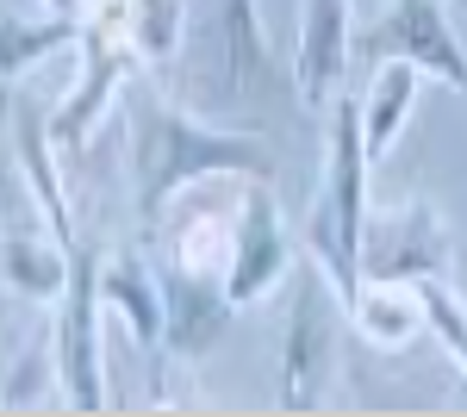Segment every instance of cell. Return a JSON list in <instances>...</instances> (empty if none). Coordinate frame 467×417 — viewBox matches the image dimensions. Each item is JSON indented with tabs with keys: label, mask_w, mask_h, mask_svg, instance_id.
Segmentation results:
<instances>
[{
	"label": "cell",
	"mask_w": 467,
	"mask_h": 417,
	"mask_svg": "<svg viewBox=\"0 0 467 417\" xmlns=\"http://www.w3.org/2000/svg\"><path fill=\"white\" fill-rule=\"evenodd\" d=\"M268 174H275V150L255 131H218L156 94L131 100V181H138V218L150 237L181 193L206 181H268Z\"/></svg>",
	"instance_id": "1"
},
{
	"label": "cell",
	"mask_w": 467,
	"mask_h": 417,
	"mask_svg": "<svg viewBox=\"0 0 467 417\" xmlns=\"http://www.w3.org/2000/svg\"><path fill=\"white\" fill-rule=\"evenodd\" d=\"M299 268V249H293L281 206H275V187L268 181H244V218H237V249H231V268H224V293L237 312L262 306L275 287H287Z\"/></svg>",
	"instance_id": "8"
},
{
	"label": "cell",
	"mask_w": 467,
	"mask_h": 417,
	"mask_svg": "<svg viewBox=\"0 0 467 417\" xmlns=\"http://www.w3.org/2000/svg\"><path fill=\"white\" fill-rule=\"evenodd\" d=\"M462 244L449 231V218L431 200H405V206L368 212L361 231V275L374 280H455Z\"/></svg>",
	"instance_id": "6"
},
{
	"label": "cell",
	"mask_w": 467,
	"mask_h": 417,
	"mask_svg": "<svg viewBox=\"0 0 467 417\" xmlns=\"http://www.w3.org/2000/svg\"><path fill=\"white\" fill-rule=\"evenodd\" d=\"M100 244L94 237H75L69 244V287L57 299V361H63V405L69 412H100L107 405V386H100V312H107V293H100Z\"/></svg>",
	"instance_id": "5"
},
{
	"label": "cell",
	"mask_w": 467,
	"mask_h": 417,
	"mask_svg": "<svg viewBox=\"0 0 467 417\" xmlns=\"http://www.w3.org/2000/svg\"><path fill=\"white\" fill-rule=\"evenodd\" d=\"M0 112H13V100H6V81H0Z\"/></svg>",
	"instance_id": "23"
},
{
	"label": "cell",
	"mask_w": 467,
	"mask_h": 417,
	"mask_svg": "<svg viewBox=\"0 0 467 417\" xmlns=\"http://www.w3.org/2000/svg\"><path fill=\"white\" fill-rule=\"evenodd\" d=\"M368 143H361V106L349 94H337V106L324 112V181L312 218H306V244L318 255V268L337 280L343 306L361 287V231H368Z\"/></svg>",
	"instance_id": "2"
},
{
	"label": "cell",
	"mask_w": 467,
	"mask_h": 417,
	"mask_svg": "<svg viewBox=\"0 0 467 417\" xmlns=\"http://www.w3.org/2000/svg\"><path fill=\"white\" fill-rule=\"evenodd\" d=\"M349 318L361 324V337L374 349H411L418 330H424V287L361 275V287L349 293Z\"/></svg>",
	"instance_id": "16"
},
{
	"label": "cell",
	"mask_w": 467,
	"mask_h": 417,
	"mask_svg": "<svg viewBox=\"0 0 467 417\" xmlns=\"http://www.w3.org/2000/svg\"><path fill=\"white\" fill-rule=\"evenodd\" d=\"M356 57V37H349V0H299V37H293V94L330 112L343 94V75Z\"/></svg>",
	"instance_id": "9"
},
{
	"label": "cell",
	"mask_w": 467,
	"mask_h": 417,
	"mask_svg": "<svg viewBox=\"0 0 467 417\" xmlns=\"http://www.w3.org/2000/svg\"><path fill=\"white\" fill-rule=\"evenodd\" d=\"M181 32H187V0H131V37L144 69H169L181 57Z\"/></svg>",
	"instance_id": "19"
},
{
	"label": "cell",
	"mask_w": 467,
	"mask_h": 417,
	"mask_svg": "<svg viewBox=\"0 0 467 417\" xmlns=\"http://www.w3.org/2000/svg\"><path fill=\"white\" fill-rule=\"evenodd\" d=\"M418 81H424L418 63H374L368 94L356 100L361 106V143H368L374 162H387V150L399 143L405 119H411V106H418Z\"/></svg>",
	"instance_id": "17"
},
{
	"label": "cell",
	"mask_w": 467,
	"mask_h": 417,
	"mask_svg": "<svg viewBox=\"0 0 467 417\" xmlns=\"http://www.w3.org/2000/svg\"><path fill=\"white\" fill-rule=\"evenodd\" d=\"M0 280H6V293H19L32 306H57L69 287V244L50 224L6 218L0 224Z\"/></svg>",
	"instance_id": "12"
},
{
	"label": "cell",
	"mask_w": 467,
	"mask_h": 417,
	"mask_svg": "<svg viewBox=\"0 0 467 417\" xmlns=\"http://www.w3.org/2000/svg\"><path fill=\"white\" fill-rule=\"evenodd\" d=\"M37 6H50V13H81V0H37Z\"/></svg>",
	"instance_id": "22"
},
{
	"label": "cell",
	"mask_w": 467,
	"mask_h": 417,
	"mask_svg": "<svg viewBox=\"0 0 467 417\" xmlns=\"http://www.w3.org/2000/svg\"><path fill=\"white\" fill-rule=\"evenodd\" d=\"M100 293H107V312L125 318L131 343L156 355L162 349V268L138 249H119L100 262Z\"/></svg>",
	"instance_id": "14"
},
{
	"label": "cell",
	"mask_w": 467,
	"mask_h": 417,
	"mask_svg": "<svg viewBox=\"0 0 467 417\" xmlns=\"http://www.w3.org/2000/svg\"><path fill=\"white\" fill-rule=\"evenodd\" d=\"M237 218H244V187L237 200H187L181 193V212L169 206V218L156 224V237L169 244V262L193 268V275H218L231 268V249H237Z\"/></svg>",
	"instance_id": "11"
},
{
	"label": "cell",
	"mask_w": 467,
	"mask_h": 417,
	"mask_svg": "<svg viewBox=\"0 0 467 417\" xmlns=\"http://www.w3.org/2000/svg\"><path fill=\"white\" fill-rule=\"evenodd\" d=\"M63 399V361H57V330L32 337V343L13 355V374L0 386V405H37V399Z\"/></svg>",
	"instance_id": "20"
},
{
	"label": "cell",
	"mask_w": 467,
	"mask_h": 417,
	"mask_svg": "<svg viewBox=\"0 0 467 417\" xmlns=\"http://www.w3.org/2000/svg\"><path fill=\"white\" fill-rule=\"evenodd\" d=\"M218 69L231 75L237 94H281L293 75L275 69L268 32L255 19V0H218Z\"/></svg>",
	"instance_id": "15"
},
{
	"label": "cell",
	"mask_w": 467,
	"mask_h": 417,
	"mask_svg": "<svg viewBox=\"0 0 467 417\" xmlns=\"http://www.w3.org/2000/svg\"><path fill=\"white\" fill-rule=\"evenodd\" d=\"M156 268H162V349L193 368L224 337V324L237 318V306H231V293H224L218 275H193L181 262H156Z\"/></svg>",
	"instance_id": "10"
},
{
	"label": "cell",
	"mask_w": 467,
	"mask_h": 417,
	"mask_svg": "<svg viewBox=\"0 0 467 417\" xmlns=\"http://www.w3.org/2000/svg\"><path fill=\"white\" fill-rule=\"evenodd\" d=\"M138 63L144 57L131 37V0H81V75L50 112L57 150H81L94 138V125L107 119V106L119 100V88L131 81Z\"/></svg>",
	"instance_id": "3"
},
{
	"label": "cell",
	"mask_w": 467,
	"mask_h": 417,
	"mask_svg": "<svg viewBox=\"0 0 467 417\" xmlns=\"http://www.w3.org/2000/svg\"><path fill=\"white\" fill-rule=\"evenodd\" d=\"M361 63H418L442 88L467 94V50L449 26V0H387V13L361 32Z\"/></svg>",
	"instance_id": "7"
},
{
	"label": "cell",
	"mask_w": 467,
	"mask_h": 417,
	"mask_svg": "<svg viewBox=\"0 0 467 417\" xmlns=\"http://www.w3.org/2000/svg\"><path fill=\"white\" fill-rule=\"evenodd\" d=\"M424 287V330H436V343L467 368V299L455 293V280H418Z\"/></svg>",
	"instance_id": "21"
},
{
	"label": "cell",
	"mask_w": 467,
	"mask_h": 417,
	"mask_svg": "<svg viewBox=\"0 0 467 417\" xmlns=\"http://www.w3.org/2000/svg\"><path fill=\"white\" fill-rule=\"evenodd\" d=\"M81 44V13H37V19H19V13H0V81H19L26 69H37L44 57Z\"/></svg>",
	"instance_id": "18"
},
{
	"label": "cell",
	"mask_w": 467,
	"mask_h": 417,
	"mask_svg": "<svg viewBox=\"0 0 467 417\" xmlns=\"http://www.w3.org/2000/svg\"><path fill=\"white\" fill-rule=\"evenodd\" d=\"M13 162L26 174V187H32L37 212H44V224L75 244L81 231H75V212H69V187H63V169H57V138H50V112H37V106L13 100Z\"/></svg>",
	"instance_id": "13"
},
{
	"label": "cell",
	"mask_w": 467,
	"mask_h": 417,
	"mask_svg": "<svg viewBox=\"0 0 467 417\" xmlns=\"http://www.w3.org/2000/svg\"><path fill=\"white\" fill-rule=\"evenodd\" d=\"M343 293L337 280L312 262L293 268V306L287 324H281V381H275V399L287 412H312L330 392V374H337V343H343Z\"/></svg>",
	"instance_id": "4"
}]
</instances>
